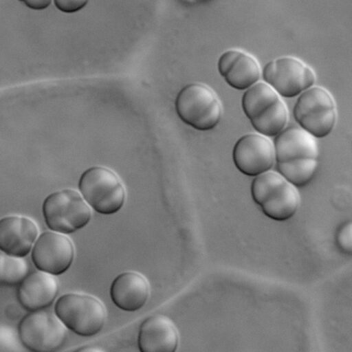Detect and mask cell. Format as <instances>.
<instances>
[{
    "mask_svg": "<svg viewBox=\"0 0 352 352\" xmlns=\"http://www.w3.org/2000/svg\"><path fill=\"white\" fill-rule=\"evenodd\" d=\"M2 336H0V352H14L13 347L15 348L17 340L12 329L2 326Z\"/></svg>",
    "mask_w": 352,
    "mask_h": 352,
    "instance_id": "cell-23",
    "label": "cell"
},
{
    "mask_svg": "<svg viewBox=\"0 0 352 352\" xmlns=\"http://www.w3.org/2000/svg\"><path fill=\"white\" fill-rule=\"evenodd\" d=\"M241 107L254 129L267 138L275 137L285 127L288 111L281 97L263 81L245 90Z\"/></svg>",
    "mask_w": 352,
    "mask_h": 352,
    "instance_id": "cell-1",
    "label": "cell"
},
{
    "mask_svg": "<svg viewBox=\"0 0 352 352\" xmlns=\"http://www.w3.org/2000/svg\"><path fill=\"white\" fill-rule=\"evenodd\" d=\"M336 243L339 249L345 254L352 252V223L351 221L344 223L336 234Z\"/></svg>",
    "mask_w": 352,
    "mask_h": 352,
    "instance_id": "cell-21",
    "label": "cell"
},
{
    "mask_svg": "<svg viewBox=\"0 0 352 352\" xmlns=\"http://www.w3.org/2000/svg\"><path fill=\"white\" fill-rule=\"evenodd\" d=\"M67 328L50 311H32L21 320L18 336L21 344L31 352H55L65 343Z\"/></svg>",
    "mask_w": 352,
    "mask_h": 352,
    "instance_id": "cell-7",
    "label": "cell"
},
{
    "mask_svg": "<svg viewBox=\"0 0 352 352\" xmlns=\"http://www.w3.org/2000/svg\"><path fill=\"white\" fill-rule=\"evenodd\" d=\"M217 69L226 82L236 90H247L257 83L261 76L257 60L238 49L223 52L218 59Z\"/></svg>",
    "mask_w": 352,
    "mask_h": 352,
    "instance_id": "cell-11",
    "label": "cell"
},
{
    "mask_svg": "<svg viewBox=\"0 0 352 352\" xmlns=\"http://www.w3.org/2000/svg\"><path fill=\"white\" fill-rule=\"evenodd\" d=\"M31 258L38 270L53 276L68 270L74 258V247L65 234L53 231L41 233L31 250Z\"/></svg>",
    "mask_w": 352,
    "mask_h": 352,
    "instance_id": "cell-9",
    "label": "cell"
},
{
    "mask_svg": "<svg viewBox=\"0 0 352 352\" xmlns=\"http://www.w3.org/2000/svg\"><path fill=\"white\" fill-rule=\"evenodd\" d=\"M286 182L278 171L272 170L255 176L251 185V195L254 201L258 206L262 205Z\"/></svg>",
    "mask_w": 352,
    "mask_h": 352,
    "instance_id": "cell-19",
    "label": "cell"
},
{
    "mask_svg": "<svg viewBox=\"0 0 352 352\" xmlns=\"http://www.w3.org/2000/svg\"><path fill=\"white\" fill-rule=\"evenodd\" d=\"M232 160L236 168L248 176L270 170L276 162L273 142L258 133L245 134L234 145Z\"/></svg>",
    "mask_w": 352,
    "mask_h": 352,
    "instance_id": "cell-10",
    "label": "cell"
},
{
    "mask_svg": "<svg viewBox=\"0 0 352 352\" xmlns=\"http://www.w3.org/2000/svg\"><path fill=\"white\" fill-rule=\"evenodd\" d=\"M178 344L177 329L168 317L155 314L141 323L138 335L140 352H176Z\"/></svg>",
    "mask_w": 352,
    "mask_h": 352,
    "instance_id": "cell-13",
    "label": "cell"
},
{
    "mask_svg": "<svg viewBox=\"0 0 352 352\" xmlns=\"http://www.w3.org/2000/svg\"><path fill=\"white\" fill-rule=\"evenodd\" d=\"M29 264L25 259L0 251V285H19L29 274Z\"/></svg>",
    "mask_w": 352,
    "mask_h": 352,
    "instance_id": "cell-20",
    "label": "cell"
},
{
    "mask_svg": "<svg viewBox=\"0 0 352 352\" xmlns=\"http://www.w3.org/2000/svg\"><path fill=\"white\" fill-rule=\"evenodd\" d=\"M54 314L65 327L84 337L98 334L107 319V310L97 298L81 293H67L58 298Z\"/></svg>",
    "mask_w": 352,
    "mask_h": 352,
    "instance_id": "cell-3",
    "label": "cell"
},
{
    "mask_svg": "<svg viewBox=\"0 0 352 352\" xmlns=\"http://www.w3.org/2000/svg\"><path fill=\"white\" fill-rule=\"evenodd\" d=\"M38 236V228L31 219L9 215L0 219V251L18 258L26 256Z\"/></svg>",
    "mask_w": 352,
    "mask_h": 352,
    "instance_id": "cell-12",
    "label": "cell"
},
{
    "mask_svg": "<svg viewBox=\"0 0 352 352\" xmlns=\"http://www.w3.org/2000/svg\"><path fill=\"white\" fill-rule=\"evenodd\" d=\"M74 352H107L102 348L97 346H85L78 349Z\"/></svg>",
    "mask_w": 352,
    "mask_h": 352,
    "instance_id": "cell-25",
    "label": "cell"
},
{
    "mask_svg": "<svg viewBox=\"0 0 352 352\" xmlns=\"http://www.w3.org/2000/svg\"><path fill=\"white\" fill-rule=\"evenodd\" d=\"M300 202V194L297 187L287 182L260 206L263 214L270 219L284 221L296 213Z\"/></svg>",
    "mask_w": 352,
    "mask_h": 352,
    "instance_id": "cell-17",
    "label": "cell"
},
{
    "mask_svg": "<svg viewBox=\"0 0 352 352\" xmlns=\"http://www.w3.org/2000/svg\"><path fill=\"white\" fill-rule=\"evenodd\" d=\"M175 110L186 124L201 131L214 129L222 117V106L216 92L201 82L184 86L178 93Z\"/></svg>",
    "mask_w": 352,
    "mask_h": 352,
    "instance_id": "cell-2",
    "label": "cell"
},
{
    "mask_svg": "<svg viewBox=\"0 0 352 352\" xmlns=\"http://www.w3.org/2000/svg\"><path fill=\"white\" fill-rule=\"evenodd\" d=\"M78 189L87 205L102 214H115L124 204L126 193L122 181L104 166L85 170L80 177Z\"/></svg>",
    "mask_w": 352,
    "mask_h": 352,
    "instance_id": "cell-5",
    "label": "cell"
},
{
    "mask_svg": "<svg viewBox=\"0 0 352 352\" xmlns=\"http://www.w3.org/2000/svg\"><path fill=\"white\" fill-rule=\"evenodd\" d=\"M263 82L280 97L294 98L314 85V71L301 60L289 56L267 63L261 71Z\"/></svg>",
    "mask_w": 352,
    "mask_h": 352,
    "instance_id": "cell-8",
    "label": "cell"
},
{
    "mask_svg": "<svg viewBox=\"0 0 352 352\" xmlns=\"http://www.w3.org/2000/svg\"><path fill=\"white\" fill-rule=\"evenodd\" d=\"M278 172L285 180L296 187L308 184L314 177L318 168V160L303 158L276 162Z\"/></svg>",
    "mask_w": 352,
    "mask_h": 352,
    "instance_id": "cell-18",
    "label": "cell"
},
{
    "mask_svg": "<svg viewBox=\"0 0 352 352\" xmlns=\"http://www.w3.org/2000/svg\"><path fill=\"white\" fill-rule=\"evenodd\" d=\"M26 7L34 10H43L47 9L52 1L50 0H24L21 1Z\"/></svg>",
    "mask_w": 352,
    "mask_h": 352,
    "instance_id": "cell-24",
    "label": "cell"
},
{
    "mask_svg": "<svg viewBox=\"0 0 352 352\" xmlns=\"http://www.w3.org/2000/svg\"><path fill=\"white\" fill-rule=\"evenodd\" d=\"M110 297L119 309L133 312L140 309L147 302L150 286L146 278L135 272L118 274L110 287Z\"/></svg>",
    "mask_w": 352,
    "mask_h": 352,
    "instance_id": "cell-15",
    "label": "cell"
},
{
    "mask_svg": "<svg viewBox=\"0 0 352 352\" xmlns=\"http://www.w3.org/2000/svg\"><path fill=\"white\" fill-rule=\"evenodd\" d=\"M87 2L84 0H54V4L63 12L73 13L82 10Z\"/></svg>",
    "mask_w": 352,
    "mask_h": 352,
    "instance_id": "cell-22",
    "label": "cell"
},
{
    "mask_svg": "<svg viewBox=\"0 0 352 352\" xmlns=\"http://www.w3.org/2000/svg\"><path fill=\"white\" fill-rule=\"evenodd\" d=\"M293 116L300 128L316 139L323 138L335 127L336 104L328 90L314 85L298 96Z\"/></svg>",
    "mask_w": 352,
    "mask_h": 352,
    "instance_id": "cell-4",
    "label": "cell"
},
{
    "mask_svg": "<svg viewBox=\"0 0 352 352\" xmlns=\"http://www.w3.org/2000/svg\"><path fill=\"white\" fill-rule=\"evenodd\" d=\"M42 212L47 228L65 235L85 227L91 216L81 195L70 188L50 194L43 201Z\"/></svg>",
    "mask_w": 352,
    "mask_h": 352,
    "instance_id": "cell-6",
    "label": "cell"
},
{
    "mask_svg": "<svg viewBox=\"0 0 352 352\" xmlns=\"http://www.w3.org/2000/svg\"><path fill=\"white\" fill-rule=\"evenodd\" d=\"M58 292L55 276L38 270L28 274L19 283L17 298L23 308L34 311L50 306Z\"/></svg>",
    "mask_w": 352,
    "mask_h": 352,
    "instance_id": "cell-14",
    "label": "cell"
},
{
    "mask_svg": "<svg viewBox=\"0 0 352 352\" xmlns=\"http://www.w3.org/2000/svg\"><path fill=\"white\" fill-rule=\"evenodd\" d=\"M273 144L276 162L319 157L316 139L298 126L285 127L274 137Z\"/></svg>",
    "mask_w": 352,
    "mask_h": 352,
    "instance_id": "cell-16",
    "label": "cell"
}]
</instances>
